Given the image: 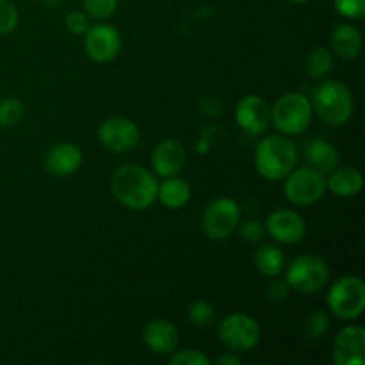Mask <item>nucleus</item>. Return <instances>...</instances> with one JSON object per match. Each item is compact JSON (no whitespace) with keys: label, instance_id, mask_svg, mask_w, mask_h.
<instances>
[{"label":"nucleus","instance_id":"obj_10","mask_svg":"<svg viewBox=\"0 0 365 365\" xmlns=\"http://www.w3.org/2000/svg\"><path fill=\"white\" fill-rule=\"evenodd\" d=\"M139 128L128 118L114 116L103 121L98 128V139L107 150L114 153L130 152L139 145Z\"/></svg>","mask_w":365,"mask_h":365},{"label":"nucleus","instance_id":"obj_3","mask_svg":"<svg viewBox=\"0 0 365 365\" xmlns=\"http://www.w3.org/2000/svg\"><path fill=\"white\" fill-rule=\"evenodd\" d=\"M312 109L328 125L341 127L348 123L349 118L353 116V109H355L353 93L341 81L323 82L314 89Z\"/></svg>","mask_w":365,"mask_h":365},{"label":"nucleus","instance_id":"obj_20","mask_svg":"<svg viewBox=\"0 0 365 365\" xmlns=\"http://www.w3.org/2000/svg\"><path fill=\"white\" fill-rule=\"evenodd\" d=\"M327 187L339 198H351L362 191L364 177L356 168H341L328 178Z\"/></svg>","mask_w":365,"mask_h":365},{"label":"nucleus","instance_id":"obj_26","mask_svg":"<svg viewBox=\"0 0 365 365\" xmlns=\"http://www.w3.org/2000/svg\"><path fill=\"white\" fill-rule=\"evenodd\" d=\"M216 317V312H214V307L207 302H196L189 307V321H191L195 327H209L210 323Z\"/></svg>","mask_w":365,"mask_h":365},{"label":"nucleus","instance_id":"obj_23","mask_svg":"<svg viewBox=\"0 0 365 365\" xmlns=\"http://www.w3.org/2000/svg\"><path fill=\"white\" fill-rule=\"evenodd\" d=\"M331 68H334V56L330 53V50L323 48V46L314 48L307 57L305 70L312 78L327 77Z\"/></svg>","mask_w":365,"mask_h":365},{"label":"nucleus","instance_id":"obj_6","mask_svg":"<svg viewBox=\"0 0 365 365\" xmlns=\"http://www.w3.org/2000/svg\"><path fill=\"white\" fill-rule=\"evenodd\" d=\"M328 307L341 319H356L365 309V284L359 277H342L328 294Z\"/></svg>","mask_w":365,"mask_h":365},{"label":"nucleus","instance_id":"obj_21","mask_svg":"<svg viewBox=\"0 0 365 365\" xmlns=\"http://www.w3.org/2000/svg\"><path fill=\"white\" fill-rule=\"evenodd\" d=\"M157 198L168 209H182L184 205H187L189 198H191V187L182 178L166 177V180L157 189Z\"/></svg>","mask_w":365,"mask_h":365},{"label":"nucleus","instance_id":"obj_12","mask_svg":"<svg viewBox=\"0 0 365 365\" xmlns=\"http://www.w3.org/2000/svg\"><path fill=\"white\" fill-rule=\"evenodd\" d=\"M121 50V36L110 25H95L86 32V52L96 63L116 59Z\"/></svg>","mask_w":365,"mask_h":365},{"label":"nucleus","instance_id":"obj_4","mask_svg":"<svg viewBox=\"0 0 365 365\" xmlns=\"http://www.w3.org/2000/svg\"><path fill=\"white\" fill-rule=\"evenodd\" d=\"M312 103L309 102L302 93H285L284 96L274 102L271 109V120H273L277 130L285 135L302 134L312 121Z\"/></svg>","mask_w":365,"mask_h":365},{"label":"nucleus","instance_id":"obj_31","mask_svg":"<svg viewBox=\"0 0 365 365\" xmlns=\"http://www.w3.org/2000/svg\"><path fill=\"white\" fill-rule=\"evenodd\" d=\"M66 27L71 34H84L91 25H89L88 14L82 11H71L66 18Z\"/></svg>","mask_w":365,"mask_h":365},{"label":"nucleus","instance_id":"obj_22","mask_svg":"<svg viewBox=\"0 0 365 365\" xmlns=\"http://www.w3.org/2000/svg\"><path fill=\"white\" fill-rule=\"evenodd\" d=\"M255 266L262 274L277 278L285 267V257L274 245H262L255 252Z\"/></svg>","mask_w":365,"mask_h":365},{"label":"nucleus","instance_id":"obj_8","mask_svg":"<svg viewBox=\"0 0 365 365\" xmlns=\"http://www.w3.org/2000/svg\"><path fill=\"white\" fill-rule=\"evenodd\" d=\"M217 335L230 351H250L259 344L260 328L253 317L246 314H232L221 321Z\"/></svg>","mask_w":365,"mask_h":365},{"label":"nucleus","instance_id":"obj_15","mask_svg":"<svg viewBox=\"0 0 365 365\" xmlns=\"http://www.w3.org/2000/svg\"><path fill=\"white\" fill-rule=\"evenodd\" d=\"M185 157L187 153L180 141L166 139V141L159 143L152 152V168L160 177H175L184 168Z\"/></svg>","mask_w":365,"mask_h":365},{"label":"nucleus","instance_id":"obj_18","mask_svg":"<svg viewBox=\"0 0 365 365\" xmlns=\"http://www.w3.org/2000/svg\"><path fill=\"white\" fill-rule=\"evenodd\" d=\"M305 160L309 163L310 168L324 175L337 168L341 155H339V150L331 143L314 138L305 145Z\"/></svg>","mask_w":365,"mask_h":365},{"label":"nucleus","instance_id":"obj_29","mask_svg":"<svg viewBox=\"0 0 365 365\" xmlns=\"http://www.w3.org/2000/svg\"><path fill=\"white\" fill-rule=\"evenodd\" d=\"M171 365H209L210 359L207 355H203L202 351H196V349H184V351L175 353L170 359Z\"/></svg>","mask_w":365,"mask_h":365},{"label":"nucleus","instance_id":"obj_9","mask_svg":"<svg viewBox=\"0 0 365 365\" xmlns=\"http://www.w3.org/2000/svg\"><path fill=\"white\" fill-rule=\"evenodd\" d=\"M241 210L232 198H217L203 212V234L212 241L228 239L237 230Z\"/></svg>","mask_w":365,"mask_h":365},{"label":"nucleus","instance_id":"obj_19","mask_svg":"<svg viewBox=\"0 0 365 365\" xmlns=\"http://www.w3.org/2000/svg\"><path fill=\"white\" fill-rule=\"evenodd\" d=\"M331 48L342 59H356L362 50V34L353 25H337L331 31Z\"/></svg>","mask_w":365,"mask_h":365},{"label":"nucleus","instance_id":"obj_11","mask_svg":"<svg viewBox=\"0 0 365 365\" xmlns=\"http://www.w3.org/2000/svg\"><path fill=\"white\" fill-rule=\"evenodd\" d=\"M235 120L248 135H260L269 127L271 109L266 100L257 95H248L239 100L235 107Z\"/></svg>","mask_w":365,"mask_h":365},{"label":"nucleus","instance_id":"obj_16","mask_svg":"<svg viewBox=\"0 0 365 365\" xmlns=\"http://www.w3.org/2000/svg\"><path fill=\"white\" fill-rule=\"evenodd\" d=\"M146 346L157 355H170L175 353L178 348V330L173 323L166 319H153L145 327Z\"/></svg>","mask_w":365,"mask_h":365},{"label":"nucleus","instance_id":"obj_30","mask_svg":"<svg viewBox=\"0 0 365 365\" xmlns=\"http://www.w3.org/2000/svg\"><path fill=\"white\" fill-rule=\"evenodd\" d=\"M335 9L344 18L359 20L365 14V0H335Z\"/></svg>","mask_w":365,"mask_h":365},{"label":"nucleus","instance_id":"obj_2","mask_svg":"<svg viewBox=\"0 0 365 365\" xmlns=\"http://www.w3.org/2000/svg\"><path fill=\"white\" fill-rule=\"evenodd\" d=\"M298 152L291 139L282 135H269L259 143L255 152V164L266 180H282L296 166Z\"/></svg>","mask_w":365,"mask_h":365},{"label":"nucleus","instance_id":"obj_28","mask_svg":"<svg viewBox=\"0 0 365 365\" xmlns=\"http://www.w3.org/2000/svg\"><path fill=\"white\" fill-rule=\"evenodd\" d=\"M18 25V9L9 0H0V36L9 34Z\"/></svg>","mask_w":365,"mask_h":365},{"label":"nucleus","instance_id":"obj_1","mask_svg":"<svg viewBox=\"0 0 365 365\" xmlns=\"http://www.w3.org/2000/svg\"><path fill=\"white\" fill-rule=\"evenodd\" d=\"M110 189L120 203L134 210L148 209L157 198L155 177L146 168L138 164H125L113 173Z\"/></svg>","mask_w":365,"mask_h":365},{"label":"nucleus","instance_id":"obj_35","mask_svg":"<svg viewBox=\"0 0 365 365\" xmlns=\"http://www.w3.org/2000/svg\"><path fill=\"white\" fill-rule=\"evenodd\" d=\"M61 2H63V0H43V4H45L46 7H59L61 6Z\"/></svg>","mask_w":365,"mask_h":365},{"label":"nucleus","instance_id":"obj_33","mask_svg":"<svg viewBox=\"0 0 365 365\" xmlns=\"http://www.w3.org/2000/svg\"><path fill=\"white\" fill-rule=\"evenodd\" d=\"M289 291H291V285L287 284V280H273L266 289L267 298L271 302H284L289 296Z\"/></svg>","mask_w":365,"mask_h":365},{"label":"nucleus","instance_id":"obj_14","mask_svg":"<svg viewBox=\"0 0 365 365\" xmlns=\"http://www.w3.org/2000/svg\"><path fill=\"white\" fill-rule=\"evenodd\" d=\"M335 365L365 364V330L362 327H348L334 342Z\"/></svg>","mask_w":365,"mask_h":365},{"label":"nucleus","instance_id":"obj_34","mask_svg":"<svg viewBox=\"0 0 365 365\" xmlns=\"http://www.w3.org/2000/svg\"><path fill=\"white\" fill-rule=\"evenodd\" d=\"M217 365H239L241 364V359H239L237 355H225V356H220V359L216 360Z\"/></svg>","mask_w":365,"mask_h":365},{"label":"nucleus","instance_id":"obj_25","mask_svg":"<svg viewBox=\"0 0 365 365\" xmlns=\"http://www.w3.org/2000/svg\"><path fill=\"white\" fill-rule=\"evenodd\" d=\"M330 330V317L323 310H316V312L309 314L305 321V335L309 339H321L327 335Z\"/></svg>","mask_w":365,"mask_h":365},{"label":"nucleus","instance_id":"obj_32","mask_svg":"<svg viewBox=\"0 0 365 365\" xmlns=\"http://www.w3.org/2000/svg\"><path fill=\"white\" fill-rule=\"evenodd\" d=\"M264 232H266V228H264V225L260 221H248V223L242 225L239 234H241L242 241L259 242L264 237Z\"/></svg>","mask_w":365,"mask_h":365},{"label":"nucleus","instance_id":"obj_24","mask_svg":"<svg viewBox=\"0 0 365 365\" xmlns=\"http://www.w3.org/2000/svg\"><path fill=\"white\" fill-rule=\"evenodd\" d=\"M25 107L18 98H4L0 102V127H13L24 118Z\"/></svg>","mask_w":365,"mask_h":365},{"label":"nucleus","instance_id":"obj_36","mask_svg":"<svg viewBox=\"0 0 365 365\" xmlns=\"http://www.w3.org/2000/svg\"><path fill=\"white\" fill-rule=\"evenodd\" d=\"M287 2H292V4H307V2H310V0H287Z\"/></svg>","mask_w":365,"mask_h":365},{"label":"nucleus","instance_id":"obj_13","mask_svg":"<svg viewBox=\"0 0 365 365\" xmlns=\"http://www.w3.org/2000/svg\"><path fill=\"white\" fill-rule=\"evenodd\" d=\"M266 228L271 237L274 241L282 242V245H296V242L303 241L307 234L305 220L298 212L287 209L277 210V212L271 214Z\"/></svg>","mask_w":365,"mask_h":365},{"label":"nucleus","instance_id":"obj_5","mask_svg":"<svg viewBox=\"0 0 365 365\" xmlns=\"http://www.w3.org/2000/svg\"><path fill=\"white\" fill-rule=\"evenodd\" d=\"M330 278L328 264L317 255H302L292 260L287 269V284L302 294H316Z\"/></svg>","mask_w":365,"mask_h":365},{"label":"nucleus","instance_id":"obj_7","mask_svg":"<svg viewBox=\"0 0 365 365\" xmlns=\"http://www.w3.org/2000/svg\"><path fill=\"white\" fill-rule=\"evenodd\" d=\"M285 178V196L294 205H312L319 202L327 191L324 175L310 166L292 170Z\"/></svg>","mask_w":365,"mask_h":365},{"label":"nucleus","instance_id":"obj_17","mask_svg":"<svg viewBox=\"0 0 365 365\" xmlns=\"http://www.w3.org/2000/svg\"><path fill=\"white\" fill-rule=\"evenodd\" d=\"M82 164V152L77 145L71 143H61V145L53 146L48 153H46L45 166L46 171L57 177H68L73 175L75 171L81 168Z\"/></svg>","mask_w":365,"mask_h":365},{"label":"nucleus","instance_id":"obj_27","mask_svg":"<svg viewBox=\"0 0 365 365\" xmlns=\"http://www.w3.org/2000/svg\"><path fill=\"white\" fill-rule=\"evenodd\" d=\"M84 7L89 16L96 18V20H106L114 14L118 0H84Z\"/></svg>","mask_w":365,"mask_h":365}]
</instances>
